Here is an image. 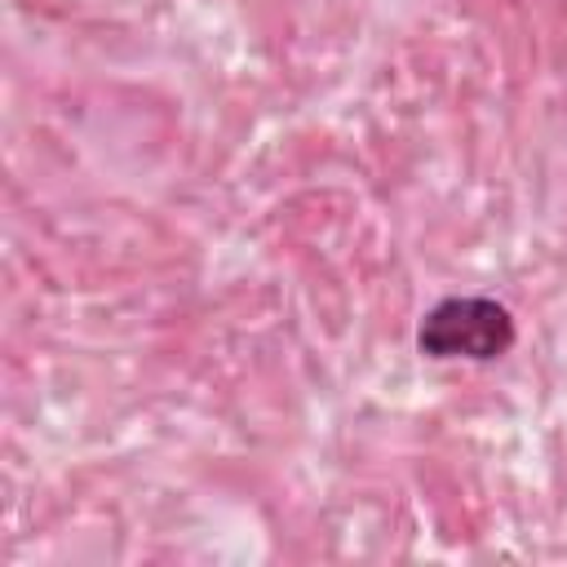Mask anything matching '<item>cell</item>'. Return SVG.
Wrapping results in <instances>:
<instances>
[{
    "label": "cell",
    "mask_w": 567,
    "mask_h": 567,
    "mask_svg": "<svg viewBox=\"0 0 567 567\" xmlns=\"http://www.w3.org/2000/svg\"><path fill=\"white\" fill-rule=\"evenodd\" d=\"M514 315L496 297H443L425 310L416 328V350L425 359H470L492 363L514 350Z\"/></svg>",
    "instance_id": "cell-1"
}]
</instances>
